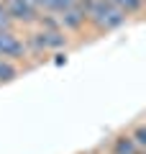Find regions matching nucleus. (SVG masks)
<instances>
[{"instance_id": "nucleus-3", "label": "nucleus", "mask_w": 146, "mask_h": 154, "mask_svg": "<svg viewBox=\"0 0 146 154\" xmlns=\"http://www.w3.org/2000/svg\"><path fill=\"white\" fill-rule=\"evenodd\" d=\"M3 3H5V11H8L11 23L16 28H31V26H36L41 11L33 5L31 0H3Z\"/></svg>"}, {"instance_id": "nucleus-2", "label": "nucleus", "mask_w": 146, "mask_h": 154, "mask_svg": "<svg viewBox=\"0 0 146 154\" xmlns=\"http://www.w3.org/2000/svg\"><path fill=\"white\" fill-rule=\"evenodd\" d=\"M26 49H28V57L36 54V57H44L49 51H62L69 46V36H67L62 28H49V26H31L26 28Z\"/></svg>"}, {"instance_id": "nucleus-9", "label": "nucleus", "mask_w": 146, "mask_h": 154, "mask_svg": "<svg viewBox=\"0 0 146 154\" xmlns=\"http://www.w3.org/2000/svg\"><path fill=\"white\" fill-rule=\"evenodd\" d=\"M126 131H128V136L136 141V146H138V149H146V121H144V118L133 121Z\"/></svg>"}, {"instance_id": "nucleus-10", "label": "nucleus", "mask_w": 146, "mask_h": 154, "mask_svg": "<svg viewBox=\"0 0 146 154\" xmlns=\"http://www.w3.org/2000/svg\"><path fill=\"white\" fill-rule=\"evenodd\" d=\"M0 28H16L11 23V16H8V11H5V3L0 0Z\"/></svg>"}, {"instance_id": "nucleus-4", "label": "nucleus", "mask_w": 146, "mask_h": 154, "mask_svg": "<svg viewBox=\"0 0 146 154\" xmlns=\"http://www.w3.org/2000/svg\"><path fill=\"white\" fill-rule=\"evenodd\" d=\"M0 57L16 62V64H21L28 57L26 41H23V36L18 33V28H0Z\"/></svg>"}, {"instance_id": "nucleus-5", "label": "nucleus", "mask_w": 146, "mask_h": 154, "mask_svg": "<svg viewBox=\"0 0 146 154\" xmlns=\"http://www.w3.org/2000/svg\"><path fill=\"white\" fill-rule=\"evenodd\" d=\"M56 21H59V28L67 33V36H72V33H82L87 28V16H85V8L77 3V5L67 8V11L56 13Z\"/></svg>"}, {"instance_id": "nucleus-6", "label": "nucleus", "mask_w": 146, "mask_h": 154, "mask_svg": "<svg viewBox=\"0 0 146 154\" xmlns=\"http://www.w3.org/2000/svg\"><path fill=\"white\" fill-rule=\"evenodd\" d=\"M105 154H146V149L136 146V141L128 136V131H120V134H115V136L108 141Z\"/></svg>"}, {"instance_id": "nucleus-7", "label": "nucleus", "mask_w": 146, "mask_h": 154, "mask_svg": "<svg viewBox=\"0 0 146 154\" xmlns=\"http://www.w3.org/2000/svg\"><path fill=\"white\" fill-rule=\"evenodd\" d=\"M108 3L115 5L126 18H138L144 13V5H146V0H108Z\"/></svg>"}, {"instance_id": "nucleus-1", "label": "nucleus", "mask_w": 146, "mask_h": 154, "mask_svg": "<svg viewBox=\"0 0 146 154\" xmlns=\"http://www.w3.org/2000/svg\"><path fill=\"white\" fill-rule=\"evenodd\" d=\"M77 3L85 8L87 28H92L95 33H110L128 23V18L115 5H110L108 0H77Z\"/></svg>"}, {"instance_id": "nucleus-8", "label": "nucleus", "mask_w": 146, "mask_h": 154, "mask_svg": "<svg viewBox=\"0 0 146 154\" xmlns=\"http://www.w3.org/2000/svg\"><path fill=\"white\" fill-rule=\"evenodd\" d=\"M18 75H21V64H16V62L3 59V57H0V85L13 82Z\"/></svg>"}]
</instances>
